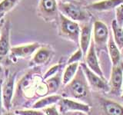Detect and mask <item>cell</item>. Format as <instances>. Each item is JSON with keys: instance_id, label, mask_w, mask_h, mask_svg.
<instances>
[{"instance_id": "obj_1", "label": "cell", "mask_w": 123, "mask_h": 115, "mask_svg": "<svg viewBox=\"0 0 123 115\" xmlns=\"http://www.w3.org/2000/svg\"><path fill=\"white\" fill-rule=\"evenodd\" d=\"M82 69H79L77 75H75L73 79L67 84L65 88V94L74 98H82L88 94V86Z\"/></svg>"}, {"instance_id": "obj_2", "label": "cell", "mask_w": 123, "mask_h": 115, "mask_svg": "<svg viewBox=\"0 0 123 115\" xmlns=\"http://www.w3.org/2000/svg\"><path fill=\"white\" fill-rule=\"evenodd\" d=\"M60 18V32L64 38L74 41L77 45L79 44L81 29L75 21L65 16L63 14H59Z\"/></svg>"}, {"instance_id": "obj_3", "label": "cell", "mask_w": 123, "mask_h": 115, "mask_svg": "<svg viewBox=\"0 0 123 115\" xmlns=\"http://www.w3.org/2000/svg\"><path fill=\"white\" fill-rule=\"evenodd\" d=\"M58 6L56 0H39L38 5V13L46 22L55 20L58 15Z\"/></svg>"}, {"instance_id": "obj_4", "label": "cell", "mask_w": 123, "mask_h": 115, "mask_svg": "<svg viewBox=\"0 0 123 115\" xmlns=\"http://www.w3.org/2000/svg\"><path fill=\"white\" fill-rule=\"evenodd\" d=\"M16 77V73L9 74L6 78L5 81L2 83V100H3V107L5 109L9 112L12 105V98L14 94V87L15 80Z\"/></svg>"}, {"instance_id": "obj_5", "label": "cell", "mask_w": 123, "mask_h": 115, "mask_svg": "<svg viewBox=\"0 0 123 115\" xmlns=\"http://www.w3.org/2000/svg\"><path fill=\"white\" fill-rule=\"evenodd\" d=\"M59 9L65 16L73 21H85L88 18L87 13L80 7L71 2H60Z\"/></svg>"}, {"instance_id": "obj_6", "label": "cell", "mask_w": 123, "mask_h": 115, "mask_svg": "<svg viewBox=\"0 0 123 115\" xmlns=\"http://www.w3.org/2000/svg\"><path fill=\"white\" fill-rule=\"evenodd\" d=\"M82 69L84 72L86 78L89 83L90 85L94 88L95 90L98 91H108L110 89L109 86L104 78H101L99 75L95 74L94 71H92L89 68H88L86 65L82 64L81 65Z\"/></svg>"}, {"instance_id": "obj_7", "label": "cell", "mask_w": 123, "mask_h": 115, "mask_svg": "<svg viewBox=\"0 0 123 115\" xmlns=\"http://www.w3.org/2000/svg\"><path fill=\"white\" fill-rule=\"evenodd\" d=\"M59 112L62 114H67L71 111H79L88 114L90 110V107L88 104L75 101L68 98H62L59 101Z\"/></svg>"}, {"instance_id": "obj_8", "label": "cell", "mask_w": 123, "mask_h": 115, "mask_svg": "<svg viewBox=\"0 0 123 115\" xmlns=\"http://www.w3.org/2000/svg\"><path fill=\"white\" fill-rule=\"evenodd\" d=\"M41 47L38 42L11 47L10 55L15 58H25L31 56Z\"/></svg>"}, {"instance_id": "obj_9", "label": "cell", "mask_w": 123, "mask_h": 115, "mask_svg": "<svg viewBox=\"0 0 123 115\" xmlns=\"http://www.w3.org/2000/svg\"><path fill=\"white\" fill-rule=\"evenodd\" d=\"M10 22L4 21L1 34H0V56L1 57H5L10 53Z\"/></svg>"}, {"instance_id": "obj_10", "label": "cell", "mask_w": 123, "mask_h": 115, "mask_svg": "<svg viewBox=\"0 0 123 115\" xmlns=\"http://www.w3.org/2000/svg\"><path fill=\"white\" fill-rule=\"evenodd\" d=\"M94 42L98 47H105L109 39V30L102 22L97 21L94 24Z\"/></svg>"}, {"instance_id": "obj_11", "label": "cell", "mask_w": 123, "mask_h": 115, "mask_svg": "<svg viewBox=\"0 0 123 115\" xmlns=\"http://www.w3.org/2000/svg\"><path fill=\"white\" fill-rule=\"evenodd\" d=\"M123 84V71L118 65L113 66L110 80V92L111 94L118 95L121 94Z\"/></svg>"}, {"instance_id": "obj_12", "label": "cell", "mask_w": 123, "mask_h": 115, "mask_svg": "<svg viewBox=\"0 0 123 115\" xmlns=\"http://www.w3.org/2000/svg\"><path fill=\"white\" fill-rule=\"evenodd\" d=\"M95 42L94 41H92L91 42L90 47L88 48V51L86 54V63L88 67L92 71H94L95 74H97L99 75L101 78H104V75L102 73V71L101 68H100V65L98 61V58L96 55L95 53Z\"/></svg>"}, {"instance_id": "obj_13", "label": "cell", "mask_w": 123, "mask_h": 115, "mask_svg": "<svg viewBox=\"0 0 123 115\" xmlns=\"http://www.w3.org/2000/svg\"><path fill=\"white\" fill-rule=\"evenodd\" d=\"M53 55V52L48 47H40L35 52L30 63L35 65H41L48 63Z\"/></svg>"}, {"instance_id": "obj_14", "label": "cell", "mask_w": 123, "mask_h": 115, "mask_svg": "<svg viewBox=\"0 0 123 115\" xmlns=\"http://www.w3.org/2000/svg\"><path fill=\"white\" fill-rule=\"evenodd\" d=\"M91 35H92V26L88 24L84 25L82 26V28L81 29L80 39H79L80 48L82 49L84 55H86V54L88 51V48L90 47Z\"/></svg>"}, {"instance_id": "obj_15", "label": "cell", "mask_w": 123, "mask_h": 115, "mask_svg": "<svg viewBox=\"0 0 123 115\" xmlns=\"http://www.w3.org/2000/svg\"><path fill=\"white\" fill-rule=\"evenodd\" d=\"M102 106L105 113L109 115H123V107L108 99H102Z\"/></svg>"}, {"instance_id": "obj_16", "label": "cell", "mask_w": 123, "mask_h": 115, "mask_svg": "<svg viewBox=\"0 0 123 115\" xmlns=\"http://www.w3.org/2000/svg\"><path fill=\"white\" fill-rule=\"evenodd\" d=\"M122 3H123V0H102L92 3L89 7L96 11H109L116 9V7Z\"/></svg>"}, {"instance_id": "obj_17", "label": "cell", "mask_w": 123, "mask_h": 115, "mask_svg": "<svg viewBox=\"0 0 123 115\" xmlns=\"http://www.w3.org/2000/svg\"><path fill=\"white\" fill-rule=\"evenodd\" d=\"M108 49H109V53L111 58V62L113 64V66H116L120 64L121 61V54L119 51V48L115 43L114 38L110 37L108 41Z\"/></svg>"}, {"instance_id": "obj_18", "label": "cell", "mask_w": 123, "mask_h": 115, "mask_svg": "<svg viewBox=\"0 0 123 115\" xmlns=\"http://www.w3.org/2000/svg\"><path fill=\"white\" fill-rule=\"evenodd\" d=\"M62 98V96L59 94H54V95H50L48 97L43 98L40 100H38V101L32 105L33 109H42L45 108L46 107H49L50 105H52L54 104L59 102Z\"/></svg>"}, {"instance_id": "obj_19", "label": "cell", "mask_w": 123, "mask_h": 115, "mask_svg": "<svg viewBox=\"0 0 123 115\" xmlns=\"http://www.w3.org/2000/svg\"><path fill=\"white\" fill-rule=\"evenodd\" d=\"M79 63L75 62L72 64H68V67L65 68L62 77V84L64 85H66L75 77V74L79 70Z\"/></svg>"}, {"instance_id": "obj_20", "label": "cell", "mask_w": 123, "mask_h": 115, "mask_svg": "<svg viewBox=\"0 0 123 115\" xmlns=\"http://www.w3.org/2000/svg\"><path fill=\"white\" fill-rule=\"evenodd\" d=\"M111 28L113 31V36L115 43L119 48H123V28L120 26L116 21L114 20L111 23Z\"/></svg>"}, {"instance_id": "obj_21", "label": "cell", "mask_w": 123, "mask_h": 115, "mask_svg": "<svg viewBox=\"0 0 123 115\" xmlns=\"http://www.w3.org/2000/svg\"><path fill=\"white\" fill-rule=\"evenodd\" d=\"M61 84V76L59 72L46 79V85H47L48 93H55L59 89Z\"/></svg>"}, {"instance_id": "obj_22", "label": "cell", "mask_w": 123, "mask_h": 115, "mask_svg": "<svg viewBox=\"0 0 123 115\" xmlns=\"http://www.w3.org/2000/svg\"><path fill=\"white\" fill-rule=\"evenodd\" d=\"M21 0H1L0 1V14H6L11 11Z\"/></svg>"}, {"instance_id": "obj_23", "label": "cell", "mask_w": 123, "mask_h": 115, "mask_svg": "<svg viewBox=\"0 0 123 115\" xmlns=\"http://www.w3.org/2000/svg\"><path fill=\"white\" fill-rule=\"evenodd\" d=\"M62 67V64H59L54 65V66H52V68H50L49 70L46 71V73L44 75V78H43L44 80H46V79H48L49 78H50V77L55 75L56 73H58L60 71V69H61Z\"/></svg>"}, {"instance_id": "obj_24", "label": "cell", "mask_w": 123, "mask_h": 115, "mask_svg": "<svg viewBox=\"0 0 123 115\" xmlns=\"http://www.w3.org/2000/svg\"><path fill=\"white\" fill-rule=\"evenodd\" d=\"M84 55V54L82 51V49L79 48L73 54V55L69 58V59L68 61V64H72L75 62H79V61L82 59V56Z\"/></svg>"}, {"instance_id": "obj_25", "label": "cell", "mask_w": 123, "mask_h": 115, "mask_svg": "<svg viewBox=\"0 0 123 115\" xmlns=\"http://www.w3.org/2000/svg\"><path fill=\"white\" fill-rule=\"evenodd\" d=\"M15 114L19 115H43L45 114L43 111L37 110V109L35 110H16L15 112Z\"/></svg>"}, {"instance_id": "obj_26", "label": "cell", "mask_w": 123, "mask_h": 115, "mask_svg": "<svg viewBox=\"0 0 123 115\" xmlns=\"http://www.w3.org/2000/svg\"><path fill=\"white\" fill-rule=\"evenodd\" d=\"M116 21L119 25L123 27V3L116 7Z\"/></svg>"}, {"instance_id": "obj_27", "label": "cell", "mask_w": 123, "mask_h": 115, "mask_svg": "<svg viewBox=\"0 0 123 115\" xmlns=\"http://www.w3.org/2000/svg\"><path fill=\"white\" fill-rule=\"evenodd\" d=\"M43 112L45 114L47 115H58L59 114L55 106H49L43 108Z\"/></svg>"}, {"instance_id": "obj_28", "label": "cell", "mask_w": 123, "mask_h": 115, "mask_svg": "<svg viewBox=\"0 0 123 115\" xmlns=\"http://www.w3.org/2000/svg\"><path fill=\"white\" fill-rule=\"evenodd\" d=\"M2 80L0 79V114H2V107H3V100H2Z\"/></svg>"}, {"instance_id": "obj_29", "label": "cell", "mask_w": 123, "mask_h": 115, "mask_svg": "<svg viewBox=\"0 0 123 115\" xmlns=\"http://www.w3.org/2000/svg\"><path fill=\"white\" fill-rule=\"evenodd\" d=\"M3 23H4V19H2V22H0V34H1V32H2V28Z\"/></svg>"}, {"instance_id": "obj_30", "label": "cell", "mask_w": 123, "mask_h": 115, "mask_svg": "<svg viewBox=\"0 0 123 115\" xmlns=\"http://www.w3.org/2000/svg\"><path fill=\"white\" fill-rule=\"evenodd\" d=\"M4 16H5V14H4V13H1V14H0V22H2V20L3 19Z\"/></svg>"}, {"instance_id": "obj_31", "label": "cell", "mask_w": 123, "mask_h": 115, "mask_svg": "<svg viewBox=\"0 0 123 115\" xmlns=\"http://www.w3.org/2000/svg\"><path fill=\"white\" fill-rule=\"evenodd\" d=\"M3 72V68H2V67L0 65V74H2V73Z\"/></svg>"}, {"instance_id": "obj_32", "label": "cell", "mask_w": 123, "mask_h": 115, "mask_svg": "<svg viewBox=\"0 0 123 115\" xmlns=\"http://www.w3.org/2000/svg\"><path fill=\"white\" fill-rule=\"evenodd\" d=\"M122 98H123V96H122Z\"/></svg>"}]
</instances>
